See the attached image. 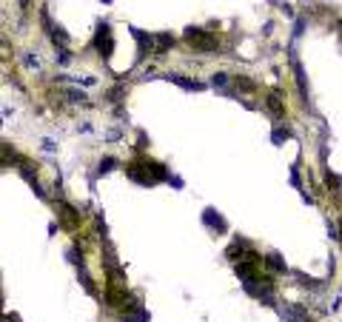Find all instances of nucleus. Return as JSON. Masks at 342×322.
I'll return each instance as SVG.
<instances>
[{
  "label": "nucleus",
  "instance_id": "f257e3e1",
  "mask_svg": "<svg viewBox=\"0 0 342 322\" xmlns=\"http://www.w3.org/2000/svg\"><path fill=\"white\" fill-rule=\"evenodd\" d=\"M169 165L160 160H151V157H143V154H137L134 160L126 162V177H129L131 182H137V185H146V188H151V185H157V182H166L169 180Z\"/></svg>",
  "mask_w": 342,
  "mask_h": 322
},
{
  "label": "nucleus",
  "instance_id": "f03ea898",
  "mask_svg": "<svg viewBox=\"0 0 342 322\" xmlns=\"http://www.w3.org/2000/svg\"><path fill=\"white\" fill-rule=\"evenodd\" d=\"M182 37L191 43L194 51H220V40L211 34V29H202V26H188L182 31Z\"/></svg>",
  "mask_w": 342,
  "mask_h": 322
},
{
  "label": "nucleus",
  "instance_id": "7ed1b4c3",
  "mask_svg": "<svg viewBox=\"0 0 342 322\" xmlns=\"http://www.w3.org/2000/svg\"><path fill=\"white\" fill-rule=\"evenodd\" d=\"M94 51L100 54L103 60L109 63L111 54H114V37H111V23L109 20H100L97 23V31H94V40H91Z\"/></svg>",
  "mask_w": 342,
  "mask_h": 322
},
{
  "label": "nucleus",
  "instance_id": "20e7f679",
  "mask_svg": "<svg viewBox=\"0 0 342 322\" xmlns=\"http://www.w3.org/2000/svg\"><path fill=\"white\" fill-rule=\"evenodd\" d=\"M225 257L231 262H240V260H262L260 254L254 251V245L248 240H242V237H234V242L225 248Z\"/></svg>",
  "mask_w": 342,
  "mask_h": 322
},
{
  "label": "nucleus",
  "instance_id": "39448f33",
  "mask_svg": "<svg viewBox=\"0 0 342 322\" xmlns=\"http://www.w3.org/2000/svg\"><path fill=\"white\" fill-rule=\"evenodd\" d=\"M57 222L69 231H77L80 228V208H71L66 200H57Z\"/></svg>",
  "mask_w": 342,
  "mask_h": 322
},
{
  "label": "nucleus",
  "instance_id": "423d86ee",
  "mask_svg": "<svg viewBox=\"0 0 342 322\" xmlns=\"http://www.w3.org/2000/svg\"><path fill=\"white\" fill-rule=\"evenodd\" d=\"M200 220H202V225L208 228V231H214V234H225L228 231V222H225V217H222L214 205H208V208H202V214H200Z\"/></svg>",
  "mask_w": 342,
  "mask_h": 322
},
{
  "label": "nucleus",
  "instance_id": "0eeeda50",
  "mask_svg": "<svg viewBox=\"0 0 342 322\" xmlns=\"http://www.w3.org/2000/svg\"><path fill=\"white\" fill-rule=\"evenodd\" d=\"M103 268L109 274V282H120L123 277H126L123 268H120V260H117V254H114V248H111L109 242H106V248H103Z\"/></svg>",
  "mask_w": 342,
  "mask_h": 322
},
{
  "label": "nucleus",
  "instance_id": "6e6552de",
  "mask_svg": "<svg viewBox=\"0 0 342 322\" xmlns=\"http://www.w3.org/2000/svg\"><path fill=\"white\" fill-rule=\"evenodd\" d=\"M260 262L262 260H240V262H234V274H237V280L240 282L254 280V277L260 274Z\"/></svg>",
  "mask_w": 342,
  "mask_h": 322
},
{
  "label": "nucleus",
  "instance_id": "1a4fd4ad",
  "mask_svg": "<svg viewBox=\"0 0 342 322\" xmlns=\"http://www.w3.org/2000/svg\"><path fill=\"white\" fill-rule=\"evenodd\" d=\"M277 308H280V314H282L288 322H314L311 314L305 311L302 305H291V302H285V305H277Z\"/></svg>",
  "mask_w": 342,
  "mask_h": 322
},
{
  "label": "nucleus",
  "instance_id": "9d476101",
  "mask_svg": "<svg viewBox=\"0 0 342 322\" xmlns=\"http://www.w3.org/2000/svg\"><path fill=\"white\" fill-rule=\"evenodd\" d=\"M163 80L174 83V86H180V89H185V91H205V83L202 80H191V77H182V74H174V71L163 74Z\"/></svg>",
  "mask_w": 342,
  "mask_h": 322
},
{
  "label": "nucleus",
  "instance_id": "9b49d317",
  "mask_svg": "<svg viewBox=\"0 0 342 322\" xmlns=\"http://www.w3.org/2000/svg\"><path fill=\"white\" fill-rule=\"evenodd\" d=\"M174 46H177V37H174L171 31H157V34H154V57L169 54Z\"/></svg>",
  "mask_w": 342,
  "mask_h": 322
},
{
  "label": "nucleus",
  "instance_id": "f8f14e48",
  "mask_svg": "<svg viewBox=\"0 0 342 322\" xmlns=\"http://www.w3.org/2000/svg\"><path fill=\"white\" fill-rule=\"evenodd\" d=\"M265 109L271 111L274 120H282V117H285V100H282V94L277 89L265 94Z\"/></svg>",
  "mask_w": 342,
  "mask_h": 322
},
{
  "label": "nucleus",
  "instance_id": "ddd939ff",
  "mask_svg": "<svg viewBox=\"0 0 342 322\" xmlns=\"http://www.w3.org/2000/svg\"><path fill=\"white\" fill-rule=\"evenodd\" d=\"M262 265H265L271 274H288V265H285V260H282L277 251H268V254H265V257H262Z\"/></svg>",
  "mask_w": 342,
  "mask_h": 322
},
{
  "label": "nucleus",
  "instance_id": "4468645a",
  "mask_svg": "<svg viewBox=\"0 0 342 322\" xmlns=\"http://www.w3.org/2000/svg\"><path fill=\"white\" fill-rule=\"evenodd\" d=\"M114 168H120V160H117V157H111V154H106V157H100V160H97V171L91 174V177H103V174H111Z\"/></svg>",
  "mask_w": 342,
  "mask_h": 322
},
{
  "label": "nucleus",
  "instance_id": "2eb2a0df",
  "mask_svg": "<svg viewBox=\"0 0 342 322\" xmlns=\"http://www.w3.org/2000/svg\"><path fill=\"white\" fill-rule=\"evenodd\" d=\"M291 137H294L291 126H282V123H280V126H274V129H271V143H274V146H282V143H288Z\"/></svg>",
  "mask_w": 342,
  "mask_h": 322
},
{
  "label": "nucleus",
  "instance_id": "dca6fc26",
  "mask_svg": "<svg viewBox=\"0 0 342 322\" xmlns=\"http://www.w3.org/2000/svg\"><path fill=\"white\" fill-rule=\"evenodd\" d=\"M77 280H80V285L86 288V294H89V297H97V285H94V280L89 277L86 265H80V268H77Z\"/></svg>",
  "mask_w": 342,
  "mask_h": 322
},
{
  "label": "nucleus",
  "instance_id": "f3484780",
  "mask_svg": "<svg viewBox=\"0 0 342 322\" xmlns=\"http://www.w3.org/2000/svg\"><path fill=\"white\" fill-rule=\"evenodd\" d=\"M231 86H234V89H240V91H245V94H257V83H254L251 77L237 74V77H231Z\"/></svg>",
  "mask_w": 342,
  "mask_h": 322
},
{
  "label": "nucleus",
  "instance_id": "a211bd4d",
  "mask_svg": "<svg viewBox=\"0 0 342 322\" xmlns=\"http://www.w3.org/2000/svg\"><path fill=\"white\" fill-rule=\"evenodd\" d=\"M123 100H126V86H123V83H117V86H111V89L106 91V103H114V106H120Z\"/></svg>",
  "mask_w": 342,
  "mask_h": 322
},
{
  "label": "nucleus",
  "instance_id": "6ab92c4d",
  "mask_svg": "<svg viewBox=\"0 0 342 322\" xmlns=\"http://www.w3.org/2000/svg\"><path fill=\"white\" fill-rule=\"evenodd\" d=\"M63 97L69 103H89V94L83 89H77V86H71V89H63Z\"/></svg>",
  "mask_w": 342,
  "mask_h": 322
},
{
  "label": "nucleus",
  "instance_id": "aec40b11",
  "mask_svg": "<svg viewBox=\"0 0 342 322\" xmlns=\"http://www.w3.org/2000/svg\"><path fill=\"white\" fill-rule=\"evenodd\" d=\"M211 86H214L217 91H222V89H231V74H225V71H214Z\"/></svg>",
  "mask_w": 342,
  "mask_h": 322
},
{
  "label": "nucleus",
  "instance_id": "412c9836",
  "mask_svg": "<svg viewBox=\"0 0 342 322\" xmlns=\"http://www.w3.org/2000/svg\"><path fill=\"white\" fill-rule=\"evenodd\" d=\"M294 274H297V282H300V285H305V288H311V291H322V288H325V282L311 280V277H305V274H300V271H294Z\"/></svg>",
  "mask_w": 342,
  "mask_h": 322
},
{
  "label": "nucleus",
  "instance_id": "4be33fe9",
  "mask_svg": "<svg viewBox=\"0 0 342 322\" xmlns=\"http://www.w3.org/2000/svg\"><path fill=\"white\" fill-rule=\"evenodd\" d=\"M94 231H97V237L109 240V225H106V220H103V214H94Z\"/></svg>",
  "mask_w": 342,
  "mask_h": 322
},
{
  "label": "nucleus",
  "instance_id": "5701e85b",
  "mask_svg": "<svg viewBox=\"0 0 342 322\" xmlns=\"http://www.w3.org/2000/svg\"><path fill=\"white\" fill-rule=\"evenodd\" d=\"M66 260H69L71 265H77V268H80V265H83V251L77 248V245H71L69 251H66Z\"/></svg>",
  "mask_w": 342,
  "mask_h": 322
},
{
  "label": "nucleus",
  "instance_id": "b1692460",
  "mask_svg": "<svg viewBox=\"0 0 342 322\" xmlns=\"http://www.w3.org/2000/svg\"><path fill=\"white\" fill-rule=\"evenodd\" d=\"M302 34H305V17H294V29H291V37H294V40H291V43H297Z\"/></svg>",
  "mask_w": 342,
  "mask_h": 322
},
{
  "label": "nucleus",
  "instance_id": "393cba45",
  "mask_svg": "<svg viewBox=\"0 0 342 322\" xmlns=\"http://www.w3.org/2000/svg\"><path fill=\"white\" fill-rule=\"evenodd\" d=\"M23 66H26L29 71H40V57L29 51V54H23Z\"/></svg>",
  "mask_w": 342,
  "mask_h": 322
},
{
  "label": "nucleus",
  "instance_id": "a878e982",
  "mask_svg": "<svg viewBox=\"0 0 342 322\" xmlns=\"http://www.w3.org/2000/svg\"><path fill=\"white\" fill-rule=\"evenodd\" d=\"M71 57H74V54H71L69 46H60V49H57V66H69Z\"/></svg>",
  "mask_w": 342,
  "mask_h": 322
},
{
  "label": "nucleus",
  "instance_id": "bb28decb",
  "mask_svg": "<svg viewBox=\"0 0 342 322\" xmlns=\"http://www.w3.org/2000/svg\"><path fill=\"white\" fill-rule=\"evenodd\" d=\"M291 185L297 191H302V177H300V165H291Z\"/></svg>",
  "mask_w": 342,
  "mask_h": 322
},
{
  "label": "nucleus",
  "instance_id": "cd10ccee",
  "mask_svg": "<svg viewBox=\"0 0 342 322\" xmlns=\"http://www.w3.org/2000/svg\"><path fill=\"white\" fill-rule=\"evenodd\" d=\"M166 182H169V185H174L177 191H182V188H185V182H182L180 174H169V180H166Z\"/></svg>",
  "mask_w": 342,
  "mask_h": 322
},
{
  "label": "nucleus",
  "instance_id": "c85d7f7f",
  "mask_svg": "<svg viewBox=\"0 0 342 322\" xmlns=\"http://www.w3.org/2000/svg\"><path fill=\"white\" fill-rule=\"evenodd\" d=\"M120 140H123V129H111L106 134V143H120Z\"/></svg>",
  "mask_w": 342,
  "mask_h": 322
},
{
  "label": "nucleus",
  "instance_id": "c756f323",
  "mask_svg": "<svg viewBox=\"0 0 342 322\" xmlns=\"http://www.w3.org/2000/svg\"><path fill=\"white\" fill-rule=\"evenodd\" d=\"M328 237L340 242V225H337V222H331V220H328Z\"/></svg>",
  "mask_w": 342,
  "mask_h": 322
},
{
  "label": "nucleus",
  "instance_id": "7c9ffc66",
  "mask_svg": "<svg viewBox=\"0 0 342 322\" xmlns=\"http://www.w3.org/2000/svg\"><path fill=\"white\" fill-rule=\"evenodd\" d=\"M0 322H20L17 314H0Z\"/></svg>",
  "mask_w": 342,
  "mask_h": 322
},
{
  "label": "nucleus",
  "instance_id": "2f4dec72",
  "mask_svg": "<svg viewBox=\"0 0 342 322\" xmlns=\"http://www.w3.org/2000/svg\"><path fill=\"white\" fill-rule=\"evenodd\" d=\"M262 34H265V37H268V34H274V20H268V23H265V29H262Z\"/></svg>",
  "mask_w": 342,
  "mask_h": 322
},
{
  "label": "nucleus",
  "instance_id": "473e14b6",
  "mask_svg": "<svg viewBox=\"0 0 342 322\" xmlns=\"http://www.w3.org/2000/svg\"><path fill=\"white\" fill-rule=\"evenodd\" d=\"M43 149H46V151H54V149H57V146H54V143H51V140H43Z\"/></svg>",
  "mask_w": 342,
  "mask_h": 322
},
{
  "label": "nucleus",
  "instance_id": "72a5a7b5",
  "mask_svg": "<svg viewBox=\"0 0 342 322\" xmlns=\"http://www.w3.org/2000/svg\"><path fill=\"white\" fill-rule=\"evenodd\" d=\"M0 311H3V291H0Z\"/></svg>",
  "mask_w": 342,
  "mask_h": 322
},
{
  "label": "nucleus",
  "instance_id": "f704fd0d",
  "mask_svg": "<svg viewBox=\"0 0 342 322\" xmlns=\"http://www.w3.org/2000/svg\"><path fill=\"white\" fill-rule=\"evenodd\" d=\"M337 225H340V228H342V220H340V222H337ZM340 242H342V234H340Z\"/></svg>",
  "mask_w": 342,
  "mask_h": 322
},
{
  "label": "nucleus",
  "instance_id": "c9c22d12",
  "mask_svg": "<svg viewBox=\"0 0 342 322\" xmlns=\"http://www.w3.org/2000/svg\"><path fill=\"white\" fill-rule=\"evenodd\" d=\"M268 3H271V6H277V3H280V0H268Z\"/></svg>",
  "mask_w": 342,
  "mask_h": 322
},
{
  "label": "nucleus",
  "instance_id": "e433bc0d",
  "mask_svg": "<svg viewBox=\"0 0 342 322\" xmlns=\"http://www.w3.org/2000/svg\"><path fill=\"white\" fill-rule=\"evenodd\" d=\"M103 3H106V6H109V3H114V0H103Z\"/></svg>",
  "mask_w": 342,
  "mask_h": 322
},
{
  "label": "nucleus",
  "instance_id": "4c0bfd02",
  "mask_svg": "<svg viewBox=\"0 0 342 322\" xmlns=\"http://www.w3.org/2000/svg\"><path fill=\"white\" fill-rule=\"evenodd\" d=\"M340 34H342V20H340Z\"/></svg>",
  "mask_w": 342,
  "mask_h": 322
}]
</instances>
